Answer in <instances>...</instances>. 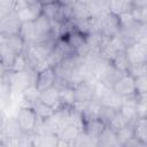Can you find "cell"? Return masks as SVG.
I'll list each match as a JSON object with an SVG mask.
<instances>
[{
    "instance_id": "obj_38",
    "label": "cell",
    "mask_w": 147,
    "mask_h": 147,
    "mask_svg": "<svg viewBox=\"0 0 147 147\" xmlns=\"http://www.w3.org/2000/svg\"><path fill=\"white\" fill-rule=\"evenodd\" d=\"M137 96H138V95H137ZM146 113H147L146 95L138 96V101H137V115H138V118H144V117H146Z\"/></svg>"
},
{
    "instance_id": "obj_26",
    "label": "cell",
    "mask_w": 147,
    "mask_h": 147,
    "mask_svg": "<svg viewBox=\"0 0 147 147\" xmlns=\"http://www.w3.org/2000/svg\"><path fill=\"white\" fill-rule=\"evenodd\" d=\"M118 23H119V31H125V30H132L137 26V22L136 20L133 18L132 14H131V10L130 11H126V13H123V14H119L118 16Z\"/></svg>"
},
{
    "instance_id": "obj_19",
    "label": "cell",
    "mask_w": 147,
    "mask_h": 147,
    "mask_svg": "<svg viewBox=\"0 0 147 147\" xmlns=\"http://www.w3.org/2000/svg\"><path fill=\"white\" fill-rule=\"evenodd\" d=\"M101 109H102L101 102L93 98L91 101H88L86 103V107H85V109L83 111V116H84L85 121L93 119V118H100Z\"/></svg>"
},
{
    "instance_id": "obj_7",
    "label": "cell",
    "mask_w": 147,
    "mask_h": 147,
    "mask_svg": "<svg viewBox=\"0 0 147 147\" xmlns=\"http://www.w3.org/2000/svg\"><path fill=\"white\" fill-rule=\"evenodd\" d=\"M55 79H56L55 69L53 67H48V68H46L42 71H40V72L37 74L34 86L40 92V91L46 90V88H48L51 86H54Z\"/></svg>"
},
{
    "instance_id": "obj_4",
    "label": "cell",
    "mask_w": 147,
    "mask_h": 147,
    "mask_svg": "<svg viewBox=\"0 0 147 147\" xmlns=\"http://www.w3.org/2000/svg\"><path fill=\"white\" fill-rule=\"evenodd\" d=\"M111 88L122 98H131V96L137 95L136 86H134V78L129 72L122 74L117 78V80L114 83Z\"/></svg>"
},
{
    "instance_id": "obj_14",
    "label": "cell",
    "mask_w": 147,
    "mask_h": 147,
    "mask_svg": "<svg viewBox=\"0 0 147 147\" xmlns=\"http://www.w3.org/2000/svg\"><path fill=\"white\" fill-rule=\"evenodd\" d=\"M98 146L102 147H119V144L116 138V131L110 126L106 125L103 131L98 138Z\"/></svg>"
},
{
    "instance_id": "obj_25",
    "label": "cell",
    "mask_w": 147,
    "mask_h": 147,
    "mask_svg": "<svg viewBox=\"0 0 147 147\" xmlns=\"http://www.w3.org/2000/svg\"><path fill=\"white\" fill-rule=\"evenodd\" d=\"M133 137H134V132H133L132 124H127V125L116 130V138L119 144V147H124V145Z\"/></svg>"
},
{
    "instance_id": "obj_37",
    "label": "cell",
    "mask_w": 147,
    "mask_h": 147,
    "mask_svg": "<svg viewBox=\"0 0 147 147\" xmlns=\"http://www.w3.org/2000/svg\"><path fill=\"white\" fill-rule=\"evenodd\" d=\"M127 72L133 77H139V76H144L147 75V69H146V63H141V64H137V65H130Z\"/></svg>"
},
{
    "instance_id": "obj_15",
    "label": "cell",
    "mask_w": 147,
    "mask_h": 147,
    "mask_svg": "<svg viewBox=\"0 0 147 147\" xmlns=\"http://www.w3.org/2000/svg\"><path fill=\"white\" fill-rule=\"evenodd\" d=\"M105 127H106V124L100 118L87 119V121H85L84 132L86 134H88L91 138H93L94 140H96V142H98V138H99V136L101 134V132L103 131Z\"/></svg>"
},
{
    "instance_id": "obj_40",
    "label": "cell",
    "mask_w": 147,
    "mask_h": 147,
    "mask_svg": "<svg viewBox=\"0 0 147 147\" xmlns=\"http://www.w3.org/2000/svg\"><path fill=\"white\" fill-rule=\"evenodd\" d=\"M11 2L14 5V10L16 8H20V7H22V6L25 5V0H11Z\"/></svg>"
},
{
    "instance_id": "obj_42",
    "label": "cell",
    "mask_w": 147,
    "mask_h": 147,
    "mask_svg": "<svg viewBox=\"0 0 147 147\" xmlns=\"http://www.w3.org/2000/svg\"><path fill=\"white\" fill-rule=\"evenodd\" d=\"M37 3H40V1L39 0H25V5H29V6L37 5Z\"/></svg>"
},
{
    "instance_id": "obj_1",
    "label": "cell",
    "mask_w": 147,
    "mask_h": 147,
    "mask_svg": "<svg viewBox=\"0 0 147 147\" xmlns=\"http://www.w3.org/2000/svg\"><path fill=\"white\" fill-rule=\"evenodd\" d=\"M37 74L29 67L23 71H11L9 70L8 75V85L14 92L22 93L25 88L31 85H34Z\"/></svg>"
},
{
    "instance_id": "obj_24",
    "label": "cell",
    "mask_w": 147,
    "mask_h": 147,
    "mask_svg": "<svg viewBox=\"0 0 147 147\" xmlns=\"http://www.w3.org/2000/svg\"><path fill=\"white\" fill-rule=\"evenodd\" d=\"M122 101H123V98L121 95H118L113 88L100 100V102H101L102 106L111 107V108H115V109H118L119 108Z\"/></svg>"
},
{
    "instance_id": "obj_21",
    "label": "cell",
    "mask_w": 147,
    "mask_h": 147,
    "mask_svg": "<svg viewBox=\"0 0 147 147\" xmlns=\"http://www.w3.org/2000/svg\"><path fill=\"white\" fill-rule=\"evenodd\" d=\"M132 126H133L134 137L137 139H139L141 142H144L145 145H147V122H146V117L137 118L132 123Z\"/></svg>"
},
{
    "instance_id": "obj_34",
    "label": "cell",
    "mask_w": 147,
    "mask_h": 147,
    "mask_svg": "<svg viewBox=\"0 0 147 147\" xmlns=\"http://www.w3.org/2000/svg\"><path fill=\"white\" fill-rule=\"evenodd\" d=\"M127 124H131V123H129V121L125 117H123L119 111H117L115 114V116L111 118V121L108 123V126H110L113 130L116 131V130H118V129H121V127H123Z\"/></svg>"
},
{
    "instance_id": "obj_10",
    "label": "cell",
    "mask_w": 147,
    "mask_h": 147,
    "mask_svg": "<svg viewBox=\"0 0 147 147\" xmlns=\"http://www.w3.org/2000/svg\"><path fill=\"white\" fill-rule=\"evenodd\" d=\"M75 102H88L94 98L93 85L88 82H82L74 86Z\"/></svg>"
},
{
    "instance_id": "obj_30",
    "label": "cell",
    "mask_w": 147,
    "mask_h": 147,
    "mask_svg": "<svg viewBox=\"0 0 147 147\" xmlns=\"http://www.w3.org/2000/svg\"><path fill=\"white\" fill-rule=\"evenodd\" d=\"M72 9V20L74 18H90V11L87 5L80 3V2H75L71 5Z\"/></svg>"
},
{
    "instance_id": "obj_9",
    "label": "cell",
    "mask_w": 147,
    "mask_h": 147,
    "mask_svg": "<svg viewBox=\"0 0 147 147\" xmlns=\"http://www.w3.org/2000/svg\"><path fill=\"white\" fill-rule=\"evenodd\" d=\"M41 8H42L41 3L31 5V6L24 5V6L20 7V8H16L15 13H16L18 20L21 21V23H23V22H32L41 14Z\"/></svg>"
},
{
    "instance_id": "obj_13",
    "label": "cell",
    "mask_w": 147,
    "mask_h": 147,
    "mask_svg": "<svg viewBox=\"0 0 147 147\" xmlns=\"http://www.w3.org/2000/svg\"><path fill=\"white\" fill-rule=\"evenodd\" d=\"M25 44H36L38 42V33L34 26L33 21L32 22H23L21 23V29L18 33Z\"/></svg>"
},
{
    "instance_id": "obj_11",
    "label": "cell",
    "mask_w": 147,
    "mask_h": 147,
    "mask_svg": "<svg viewBox=\"0 0 147 147\" xmlns=\"http://www.w3.org/2000/svg\"><path fill=\"white\" fill-rule=\"evenodd\" d=\"M39 100L44 102L45 105L49 106L54 110L61 107L60 98H59V90L55 86H51L46 90H42L39 92Z\"/></svg>"
},
{
    "instance_id": "obj_31",
    "label": "cell",
    "mask_w": 147,
    "mask_h": 147,
    "mask_svg": "<svg viewBox=\"0 0 147 147\" xmlns=\"http://www.w3.org/2000/svg\"><path fill=\"white\" fill-rule=\"evenodd\" d=\"M110 62H111L113 65H114L119 72H122V74L127 72V70H129V68H130V64H129V62H127L126 56H125L124 53L117 54Z\"/></svg>"
},
{
    "instance_id": "obj_35",
    "label": "cell",
    "mask_w": 147,
    "mask_h": 147,
    "mask_svg": "<svg viewBox=\"0 0 147 147\" xmlns=\"http://www.w3.org/2000/svg\"><path fill=\"white\" fill-rule=\"evenodd\" d=\"M131 14L137 23H147V7H132Z\"/></svg>"
},
{
    "instance_id": "obj_18",
    "label": "cell",
    "mask_w": 147,
    "mask_h": 147,
    "mask_svg": "<svg viewBox=\"0 0 147 147\" xmlns=\"http://www.w3.org/2000/svg\"><path fill=\"white\" fill-rule=\"evenodd\" d=\"M109 11L116 16L119 14L130 11L132 9V1L131 0H108Z\"/></svg>"
},
{
    "instance_id": "obj_20",
    "label": "cell",
    "mask_w": 147,
    "mask_h": 147,
    "mask_svg": "<svg viewBox=\"0 0 147 147\" xmlns=\"http://www.w3.org/2000/svg\"><path fill=\"white\" fill-rule=\"evenodd\" d=\"M59 90V98L61 106L71 107L75 103V92L74 87L70 85H64L57 88Z\"/></svg>"
},
{
    "instance_id": "obj_5",
    "label": "cell",
    "mask_w": 147,
    "mask_h": 147,
    "mask_svg": "<svg viewBox=\"0 0 147 147\" xmlns=\"http://www.w3.org/2000/svg\"><path fill=\"white\" fill-rule=\"evenodd\" d=\"M124 54L130 65L146 63L147 61V46L139 42H131L125 47Z\"/></svg>"
},
{
    "instance_id": "obj_8",
    "label": "cell",
    "mask_w": 147,
    "mask_h": 147,
    "mask_svg": "<svg viewBox=\"0 0 147 147\" xmlns=\"http://www.w3.org/2000/svg\"><path fill=\"white\" fill-rule=\"evenodd\" d=\"M137 101H138V96H131V98H123V101L118 108V111L121 113V115L123 117H125L129 123H133L137 118Z\"/></svg>"
},
{
    "instance_id": "obj_44",
    "label": "cell",
    "mask_w": 147,
    "mask_h": 147,
    "mask_svg": "<svg viewBox=\"0 0 147 147\" xmlns=\"http://www.w3.org/2000/svg\"><path fill=\"white\" fill-rule=\"evenodd\" d=\"M41 5H45V3H49V2H56L59 0H39Z\"/></svg>"
},
{
    "instance_id": "obj_39",
    "label": "cell",
    "mask_w": 147,
    "mask_h": 147,
    "mask_svg": "<svg viewBox=\"0 0 147 147\" xmlns=\"http://www.w3.org/2000/svg\"><path fill=\"white\" fill-rule=\"evenodd\" d=\"M133 7H147V0H131Z\"/></svg>"
},
{
    "instance_id": "obj_22",
    "label": "cell",
    "mask_w": 147,
    "mask_h": 147,
    "mask_svg": "<svg viewBox=\"0 0 147 147\" xmlns=\"http://www.w3.org/2000/svg\"><path fill=\"white\" fill-rule=\"evenodd\" d=\"M60 7H61V3L59 1L45 3V5H42L41 14L45 15L51 22H57L59 13H60Z\"/></svg>"
},
{
    "instance_id": "obj_16",
    "label": "cell",
    "mask_w": 147,
    "mask_h": 147,
    "mask_svg": "<svg viewBox=\"0 0 147 147\" xmlns=\"http://www.w3.org/2000/svg\"><path fill=\"white\" fill-rule=\"evenodd\" d=\"M16 55L17 54L6 42L0 41V62L7 70H10Z\"/></svg>"
},
{
    "instance_id": "obj_23",
    "label": "cell",
    "mask_w": 147,
    "mask_h": 147,
    "mask_svg": "<svg viewBox=\"0 0 147 147\" xmlns=\"http://www.w3.org/2000/svg\"><path fill=\"white\" fill-rule=\"evenodd\" d=\"M30 107L33 109V111L36 113L37 117H38L39 119H41V121L46 119L47 117H49V116L54 113V109H53V108H51L49 106L45 105V103H44V102H41L39 99H38V100H36V101H34Z\"/></svg>"
},
{
    "instance_id": "obj_43",
    "label": "cell",
    "mask_w": 147,
    "mask_h": 147,
    "mask_svg": "<svg viewBox=\"0 0 147 147\" xmlns=\"http://www.w3.org/2000/svg\"><path fill=\"white\" fill-rule=\"evenodd\" d=\"M77 2H80V3H84V5H88V3H92L96 0H76Z\"/></svg>"
},
{
    "instance_id": "obj_17",
    "label": "cell",
    "mask_w": 147,
    "mask_h": 147,
    "mask_svg": "<svg viewBox=\"0 0 147 147\" xmlns=\"http://www.w3.org/2000/svg\"><path fill=\"white\" fill-rule=\"evenodd\" d=\"M0 41L6 42L17 55L23 52L24 46H25V42L20 34H9V36H1L0 34Z\"/></svg>"
},
{
    "instance_id": "obj_29",
    "label": "cell",
    "mask_w": 147,
    "mask_h": 147,
    "mask_svg": "<svg viewBox=\"0 0 147 147\" xmlns=\"http://www.w3.org/2000/svg\"><path fill=\"white\" fill-rule=\"evenodd\" d=\"M68 123L76 126L78 130L84 131V125H85V118L83 116L82 113L70 108V113H69V118H68Z\"/></svg>"
},
{
    "instance_id": "obj_3",
    "label": "cell",
    "mask_w": 147,
    "mask_h": 147,
    "mask_svg": "<svg viewBox=\"0 0 147 147\" xmlns=\"http://www.w3.org/2000/svg\"><path fill=\"white\" fill-rule=\"evenodd\" d=\"M96 18H98V24H99V32L103 37L111 38L119 33L121 29H119L118 17L116 15L108 11Z\"/></svg>"
},
{
    "instance_id": "obj_12",
    "label": "cell",
    "mask_w": 147,
    "mask_h": 147,
    "mask_svg": "<svg viewBox=\"0 0 147 147\" xmlns=\"http://www.w3.org/2000/svg\"><path fill=\"white\" fill-rule=\"evenodd\" d=\"M80 132H82L80 130H78L76 126L71 124L65 125L57 136L59 137L57 146H72Z\"/></svg>"
},
{
    "instance_id": "obj_41",
    "label": "cell",
    "mask_w": 147,
    "mask_h": 147,
    "mask_svg": "<svg viewBox=\"0 0 147 147\" xmlns=\"http://www.w3.org/2000/svg\"><path fill=\"white\" fill-rule=\"evenodd\" d=\"M59 2H60V3H62V5L71 6V5H74V3L76 2V0H59Z\"/></svg>"
},
{
    "instance_id": "obj_6",
    "label": "cell",
    "mask_w": 147,
    "mask_h": 147,
    "mask_svg": "<svg viewBox=\"0 0 147 147\" xmlns=\"http://www.w3.org/2000/svg\"><path fill=\"white\" fill-rule=\"evenodd\" d=\"M21 29V21L18 20L15 10H11L0 18V34H18Z\"/></svg>"
},
{
    "instance_id": "obj_28",
    "label": "cell",
    "mask_w": 147,
    "mask_h": 147,
    "mask_svg": "<svg viewBox=\"0 0 147 147\" xmlns=\"http://www.w3.org/2000/svg\"><path fill=\"white\" fill-rule=\"evenodd\" d=\"M133 41L147 46V23H138L133 30Z\"/></svg>"
},
{
    "instance_id": "obj_36",
    "label": "cell",
    "mask_w": 147,
    "mask_h": 147,
    "mask_svg": "<svg viewBox=\"0 0 147 147\" xmlns=\"http://www.w3.org/2000/svg\"><path fill=\"white\" fill-rule=\"evenodd\" d=\"M28 68H29L28 61H26L24 54L21 53V54H18V55H16V57H15V60H14V63H13L10 70H11V71H23V70H25V69H28Z\"/></svg>"
},
{
    "instance_id": "obj_27",
    "label": "cell",
    "mask_w": 147,
    "mask_h": 147,
    "mask_svg": "<svg viewBox=\"0 0 147 147\" xmlns=\"http://www.w3.org/2000/svg\"><path fill=\"white\" fill-rule=\"evenodd\" d=\"M64 38L67 39L69 45L74 48V51H76L78 47H80L86 40V36L80 33L79 31H76V30H71Z\"/></svg>"
},
{
    "instance_id": "obj_32",
    "label": "cell",
    "mask_w": 147,
    "mask_h": 147,
    "mask_svg": "<svg viewBox=\"0 0 147 147\" xmlns=\"http://www.w3.org/2000/svg\"><path fill=\"white\" fill-rule=\"evenodd\" d=\"M134 86H136V92H137L138 96L146 95V93H147V75L136 77Z\"/></svg>"
},
{
    "instance_id": "obj_2",
    "label": "cell",
    "mask_w": 147,
    "mask_h": 147,
    "mask_svg": "<svg viewBox=\"0 0 147 147\" xmlns=\"http://www.w3.org/2000/svg\"><path fill=\"white\" fill-rule=\"evenodd\" d=\"M16 121L24 134H32L36 125L39 122V118L31 107L23 106L16 114Z\"/></svg>"
},
{
    "instance_id": "obj_33",
    "label": "cell",
    "mask_w": 147,
    "mask_h": 147,
    "mask_svg": "<svg viewBox=\"0 0 147 147\" xmlns=\"http://www.w3.org/2000/svg\"><path fill=\"white\" fill-rule=\"evenodd\" d=\"M72 146H83V147L84 146H98V142L96 140L91 138L88 134H86L84 131H82Z\"/></svg>"
}]
</instances>
